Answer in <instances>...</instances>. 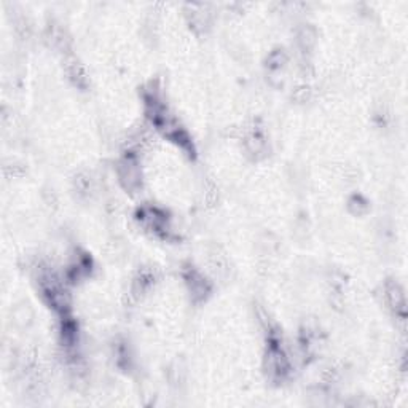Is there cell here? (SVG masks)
I'll return each instance as SVG.
<instances>
[{
  "mask_svg": "<svg viewBox=\"0 0 408 408\" xmlns=\"http://www.w3.org/2000/svg\"><path fill=\"white\" fill-rule=\"evenodd\" d=\"M118 177L126 190L132 192L140 187V168L134 157H125L118 163Z\"/></svg>",
  "mask_w": 408,
  "mask_h": 408,
  "instance_id": "1",
  "label": "cell"
},
{
  "mask_svg": "<svg viewBox=\"0 0 408 408\" xmlns=\"http://www.w3.org/2000/svg\"><path fill=\"white\" fill-rule=\"evenodd\" d=\"M386 296H388V302L395 310V313L405 314V293L399 284H389L386 289Z\"/></svg>",
  "mask_w": 408,
  "mask_h": 408,
  "instance_id": "2",
  "label": "cell"
},
{
  "mask_svg": "<svg viewBox=\"0 0 408 408\" xmlns=\"http://www.w3.org/2000/svg\"><path fill=\"white\" fill-rule=\"evenodd\" d=\"M246 149L250 152V153H262L265 150V140L260 134H257V132H252L250 136H247L246 139Z\"/></svg>",
  "mask_w": 408,
  "mask_h": 408,
  "instance_id": "3",
  "label": "cell"
},
{
  "mask_svg": "<svg viewBox=\"0 0 408 408\" xmlns=\"http://www.w3.org/2000/svg\"><path fill=\"white\" fill-rule=\"evenodd\" d=\"M316 42V34L311 27H303L299 34V43L302 45L303 50H310Z\"/></svg>",
  "mask_w": 408,
  "mask_h": 408,
  "instance_id": "4",
  "label": "cell"
},
{
  "mask_svg": "<svg viewBox=\"0 0 408 408\" xmlns=\"http://www.w3.org/2000/svg\"><path fill=\"white\" fill-rule=\"evenodd\" d=\"M270 69L271 70H281L285 64V54L282 51H274L271 56H270Z\"/></svg>",
  "mask_w": 408,
  "mask_h": 408,
  "instance_id": "5",
  "label": "cell"
}]
</instances>
